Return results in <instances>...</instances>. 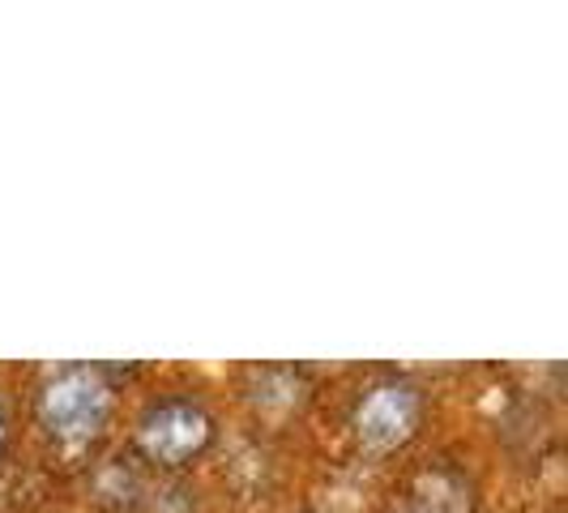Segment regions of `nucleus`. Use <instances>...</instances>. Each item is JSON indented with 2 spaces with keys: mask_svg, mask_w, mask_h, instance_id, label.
Segmentation results:
<instances>
[{
  "mask_svg": "<svg viewBox=\"0 0 568 513\" xmlns=\"http://www.w3.org/2000/svg\"><path fill=\"white\" fill-rule=\"evenodd\" d=\"M108 411H112V385L103 381L99 369L60 372L57 381H48L39 399L43 428L60 441H90L108 424Z\"/></svg>",
  "mask_w": 568,
  "mask_h": 513,
  "instance_id": "1",
  "label": "nucleus"
},
{
  "mask_svg": "<svg viewBox=\"0 0 568 513\" xmlns=\"http://www.w3.org/2000/svg\"><path fill=\"white\" fill-rule=\"evenodd\" d=\"M210 436H214V424L197 402H163V406L145 411L142 428H138L145 457L168 462V466H180L193 454H201L210 445Z\"/></svg>",
  "mask_w": 568,
  "mask_h": 513,
  "instance_id": "2",
  "label": "nucleus"
},
{
  "mask_svg": "<svg viewBox=\"0 0 568 513\" xmlns=\"http://www.w3.org/2000/svg\"><path fill=\"white\" fill-rule=\"evenodd\" d=\"M419 424V394L402 381H385L364 394L355 406V428L359 441L372 450H398L402 441H410V432Z\"/></svg>",
  "mask_w": 568,
  "mask_h": 513,
  "instance_id": "3",
  "label": "nucleus"
},
{
  "mask_svg": "<svg viewBox=\"0 0 568 513\" xmlns=\"http://www.w3.org/2000/svg\"><path fill=\"white\" fill-rule=\"evenodd\" d=\"M0 445H4V415H0Z\"/></svg>",
  "mask_w": 568,
  "mask_h": 513,
  "instance_id": "4",
  "label": "nucleus"
}]
</instances>
